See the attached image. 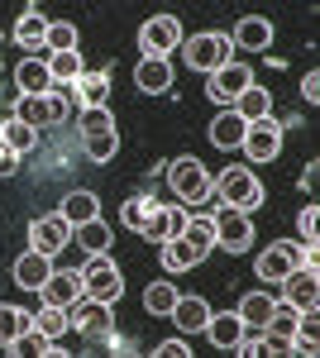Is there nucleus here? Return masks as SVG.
<instances>
[{
  "label": "nucleus",
  "mask_w": 320,
  "mask_h": 358,
  "mask_svg": "<svg viewBox=\"0 0 320 358\" xmlns=\"http://www.w3.org/2000/svg\"><path fill=\"white\" fill-rule=\"evenodd\" d=\"M211 196H220V206H230V210L253 215V210L263 206V182H258L249 167H225L211 182Z\"/></svg>",
  "instance_id": "obj_1"
},
{
  "label": "nucleus",
  "mask_w": 320,
  "mask_h": 358,
  "mask_svg": "<svg viewBox=\"0 0 320 358\" xmlns=\"http://www.w3.org/2000/svg\"><path fill=\"white\" fill-rule=\"evenodd\" d=\"M167 187H172V196L182 201V206H201V201H211V172H206V163L201 158H172L167 163Z\"/></svg>",
  "instance_id": "obj_2"
},
{
  "label": "nucleus",
  "mask_w": 320,
  "mask_h": 358,
  "mask_svg": "<svg viewBox=\"0 0 320 358\" xmlns=\"http://www.w3.org/2000/svg\"><path fill=\"white\" fill-rule=\"evenodd\" d=\"M72 115V91H62L53 86L48 96H20V106H15V120H25L29 129H53Z\"/></svg>",
  "instance_id": "obj_3"
},
{
  "label": "nucleus",
  "mask_w": 320,
  "mask_h": 358,
  "mask_svg": "<svg viewBox=\"0 0 320 358\" xmlns=\"http://www.w3.org/2000/svg\"><path fill=\"white\" fill-rule=\"evenodd\" d=\"M230 34H220V29H206V34H191V38H182V57H187L191 72H220L225 62H230Z\"/></svg>",
  "instance_id": "obj_4"
},
{
  "label": "nucleus",
  "mask_w": 320,
  "mask_h": 358,
  "mask_svg": "<svg viewBox=\"0 0 320 358\" xmlns=\"http://www.w3.org/2000/svg\"><path fill=\"white\" fill-rule=\"evenodd\" d=\"M120 292H125V277H120V268L110 263L106 253H96L86 268H81V296H91V301H120Z\"/></svg>",
  "instance_id": "obj_5"
},
{
  "label": "nucleus",
  "mask_w": 320,
  "mask_h": 358,
  "mask_svg": "<svg viewBox=\"0 0 320 358\" xmlns=\"http://www.w3.org/2000/svg\"><path fill=\"white\" fill-rule=\"evenodd\" d=\"M249 86H253V67H244V62H235V57H230L220 72H211V77H206V96H211L215 106H225V110H230V106L239 101Z\"/></svg>",
  "instance_id": "obj_6"
},
{
  "label": "nucleus",
  "mask_w": 320,
  "mask_h": 358,
  "mask_svg": "<svg viewBox=\"0 0 320 358\" xmlns=\"http://www.w3.org/2000/svg\"><path fill=\"white\" fill-rule=\"evenodd\" d=\"M239 153L249 158V163H272V158L282 153V124H277L272 115H263V120H253V124L244 129Z\"/></svg>",
  "instance_id": "obj_7"
},
{
  "label": "nucleus",
  "mask_w": 320,
  "mask_h": 358,
  "mask_svg": "<svg viewBox=\"0 0 320 358\" xmlns=\"http://www.w3.org/2000/svg\"><path fill=\"white\" fill-rule=\"evenodd\" d=\"M72 229L77 224L67 220L62 210H53V215H39V220H29V248H39V253H62V248L72 244Z\"/></svg>",
  "instance_id": "obj_8"
},
{
  "label": "nucleus",
  "mask_w": 320,
  "mask_h": 358,
  "mask_svg": "<svg viewBox=\"0 0 320 358\" xmlns=\"http://www.w3.org/2000/svg\"><path fill=\"white\" fill-rule=\"evenodd\" d=\"M301 253H306V244L277 239V244H267L263 253L253 258V273L263 277V282H282V277L292 273V268H301Z\"/></svg>",
  "instance_id": "obj_9"
},
{
  "label": "nucleus",
  "mask_w": 320,
  "mask_h": 358,
  "mask_svg": "<svg viewBox=\"0 0 320 358\" xmlns=\"http://www.w3.org/2000/svg\"><path fill=\"white\" fill-rule=\"evenodd\" d=\"M139 48H144V57H167L172 48H182V24H177V15H153L148 24L139 29Z\"/></svg>",
  "instance_id": "obj_10"
},
{
  "label": "nucleus",
  "mask_w": 320,
  "mask_h": 358,
  "mask_svg": "<svg viewBox=\"0 0 320 358\" xmlns=\"http://www.w3.org/2000/svg\"><path fill=\"white\" fill-rule=\"evenodd\" d=\"M215 248H230V253L253 248V220H249L244 210L220 206V215H215Z\"/></svg>",
  "instance_id": "obj_11"
},
{
  "label": "nucleus",
  "mask_w": 320,
  "mask_h": 358,
  "mask_svg": "<svg viewBox=\"0 0 320 358\" xmlns=\"http://www.w3.org/2000/svg\"><path fill=\"white\" fill-rule=\"evenodd\" d=\"M187 229V206H158L153 201V210H148V220H144V239L148 244H167V239H177Z\"/></svg>",
  "instance_id": "obj_12"
},
{
  "label": "nucleus",
  "mask_w": 320,
  "mask_h": 358,
  "mask_svg": "<svg viewBox=\"0 0 320 358\" xmlns=\"http://www.w3.org/2000/svg\"><path fill=\"white\" fill-rule=\"evenodd\" d=\"M67 315H72V330H77V334H91V339H106V334L115 330L110 301H91V296H81Z\"/></svg>",
  "instance_id": "obj_13"
},
{
  "label": "nucleus",
  "mask_w": 320,
  "mask_h": 358,
  "mask_svg": "<svg viewBox=\"0 0 320 358\" xmlns=\"http://www.w3.org/2000/svg\"><path fill=\"white\" fill-rule=\"evenodd\" d=\"M282 301H292L296 310H320V277L316 268H292L282 277Z\"/></svg>",
  "instance_id": "obj_14"
},
{
  "label": "nucleus",
  "mask_w": 320,
  "mask_h": 358,
  "mask_svg": "<svg viewBox=\"0 0 320 358\" xmlns=\"http://www.w3.org/2000/svg\"><path fill=\"white\" fill-rule=\"evenodd\" d=\"M272 20H263V15H244L239 24L230 29V43L235 48H244V53H267L272 48Z\"/></svg>",
  "instance_id": "obj_15"
},
{
  "label": "nucleus",
  "mask_w": 320,
  "mask_h": 358,
  "mask_svg": "<svg viewBox=\"0 0 320 358\" xmlns=\"http://www.w3.org/2000/svg\"><path fill=\"white\" fill-rule=\"evenodd\" d=\"M48 273H53V258H48V253H39V248H29V253H20V258H15V287H20V292H39V287H43V282H48Z\"/></svg>",
  "instance_id": "obj_16"
},
{
  "label": "nucleus",
  "mask_w": 320,
  "mask_h": 358,
  "mask_svg": "<svg viewBox=\"0 0 320 358\" xmlns=\"http://www.w3.org/2000/svg\"><path fill=\"white\" fill-rule=\"evenodd\" d=\"M167 320L177 325V334H201L206 320H211V306H206V296H177V306L167 310Z\"/></svg>",
  "instance_id": "obj_17"
},
{
  "label": "nucleus",
  "mask_w": 320,
  "mask_h": 358,
  "mask_svg": "<svg viewBox=\"0 0 320 358\" xmlns=\"http://www.w3.org/2000/svg\"><path fill=\"white\" fill-rule=\"evenodd\" d=\"M39 296H43V306L72 310V306L81 301V273H48V282L39 287Z\"/></svg>",
  "instance_id": "obj_18"
},
{
  "label": "nucleus",
  "mask_w": 320,
  "mask_h": 358,
  "mask_svg": "<svg viewBox=\"0 0 320 358\" xmlns=\"http://www.w3.org/2000/svg\"><path fill=\"white\" fill-rule=\"evenodd\" d=\"M134 86L148 91V96L172 91V62H167V57H139V67H134Z\"/></svg>",
  "instance_id": "obj_19"
},
{
  "label": "nucleus",
  "mask_w": 320,
  "mask_h": 358,
  "mask_svg": "<svg viewBox=\"0 0 320 358\" xmlns=\"http://www.w3.org/2000/svg\"><path fill=\"white\" fill-rule=\"evenodd\" d=\"M15 86H20V96H48V91H53L48 62H43V57H25V62L15 67Z\"/></svg>",
  "instance_id": "obj_20"
},
{
  "label": "nucleus",
  "mask_w": 320,
  "mask_h": 358,
  "mask_svg": "<svg viewBox=\"0 0 320 358\" xmlns=\"http://www.w3.org/2000/svg\"><path fill=\"white\" fill-rule=\"evenodd\" d=\"M43 38H48V20L39 15V5H25V15H20V24H15V43L29 48V57L43 53Z\"/></svg>",
  "instance_id": "obj_21"
},
{
  "label": "nucleus",
  "mask_w": 320,
  "mask_h": 358,
  "mask_svg": "<svg viewBox=\"0 0 320 358\" xmlns=\"http://www.w3.org/2000/svg\"><path fill=\"white\" fill-rule=\"evenodd\" d=\"M72 101H77L81 110H86V106H110V77L86 67V72L77 77V86H72Z\"/></svg>",
  "instance_id": "obj_22"
},
{
  "label": "nucleus",
  "mask_w": 320,
  "mask_h": 358,
  "mask_svg": "<svg viewBox=\"0 0 320 358\" xmlns=\"http://www.w3.org/2000/svg\"><path fill=\"white\" fill-rule=\"evenodd\" d=\"M244 129H249V124H244L235 110H220V115L211 120V143L230 153V148H239V143H244Z\"/></svg>",
  "instance_id": "obj_23"
},
{
  "label": "nucleus",
  "mask_w": 320,
  "mask_h": 358,
  "mask_svg": "<svg viewBox=\"0 0 320 358\" xmlns=\"http://www.w3.org/2000/svg\"><path fill=\"white\" fill-rule=\"evenodd\" d=\"M201 334H211L215 349H235V339L244 334V320L235 315V310H225V315H215V310H211V320H206V330H201Z\"/></svg>",
  "instance_id": "obj_24"
},
{
  "label": "nucleus",
  "mask_w": 320,
  "mask_h": 358,
  "mask_svg": "<svg viewBox=\"0 0 320 358\" xmlns=\"http://www.w3.org/2000/svg\"><path fill=\"white\" fill-rule=\"evenodd\" d=\"M158 248H162V268H167V273H187V268H196V263L206 258V253H201V248H191L182 234H177V239H167V244H158Z\"/></svg>",
  "instance_id": "obj_25"
},
{
  "label": "nucleus",
  "mask_w": 320,
  "mask_h": 358,
  "mask_svg": "<svg viewBox=\"0 0 320 358\" xmlns=\"http://www.w3.org/2000/svg\"><path fill=\"white\" fill-rule=\"evenodd\" d=\"M230 110L239 115L244 124H253V120H263V115H272V96H267V86H249V91H244L239 101H235V106H230Z\"/></svg>",
  "instance_id": "obj_26"
},
{
  "label": "nucleus",
  "mask_w": 320,
  "mask_h": 358,
  "mask_svg": "<svg viewBox=\"0 0 320 358\" xmlns=\"http://www.w3.org/2000/svg\"><path fill=\"white\" fill-rule=\"evenodd\" d=\"M244 320V330H263L267 315H272V296L267 292H249V296H239V310H235Z\"/></svg>",
  "instance_id": "obj_27"
},
{
  "label": "nucleus",
  "mask_w": 320,
  "mask_h": 358,
  "mask_svg": "<svg viewBox=\"0 0 320 358\" xmlns=\"http://www.w3.org/2000/svg\"><path fill=\"white\" fill-rule=\"evenodd\" d=\"M0 143L10 148V153H29V148H39V129H29L25 120H0Z\"/></svg>",
  "instance_id": "obj_28"
},
{
  "label": "nucleus",
  "mask_w": 320,
  "mask_h": 358,
  "mask_svg": "<svg viewBox=\"0 0 320 358\" xmlns=\"http://www.w3.org/2000/svg\"><path fill=\"white\" fill-rule=\"evenodd\" d=\"M57 210H62V215H67L72 224L101 220V201H96L91 192H67V196H62V206H57Z\"/></svg>",
  "instance_id": "obj_29"
},
{
  "label": "nucleus",
  "mask_w": 320,
  "mask_h": 358,
  "mask_svg": "<svg viewBox=\"0 0 320 358\" xmlns=\"http://www.w3.org/2000/svg\"><path fill=\"white\" fill-rule=\"evenodd\" d=\"M34 334H43V339H62V334H72V315H67L62 306H39V315H34Z\"/></svg>",
  "instance_id": "obj_30"
},
{
  "label": "nucleus",
  "mask_w": 320,
  "mask_h": 358,
  "mask_svg": "<svg viewBox=\"0 0 320 358\" xmlns=\"http://www.w3.org/2000/svg\"><path fill=\"white\" fill-rule=\"evenodd\" d=\"M43 62H48V72H53V86H67V91H72V86H77V77L86 72L81 53H48Z\"/></svg>",
  "instance_id": "obj_31"
},
{
  "label": "nucleus",
  "mask_w": 320,
  "mask_h": 358,
  "mask_svg": "<svg viewBox=\"0 0 320 358\" xmlns=\"http://www.w3.org/2000/svg\"><path fill=\"white\" fill-rule=\"evenodd\" d=\"M25 330H34V315L20 306H0V349H10Z\"/></svg>",
  "instance_id": "obj_32"
},
{
  "label": "nucleus",
  "mask_w": 320,
  "mask_h": 358,
  "mask_svg": "<svg viewBox=\"0 0 320 358\" xmlns=\"http://www.w3.org/2000/svg\"><path fill=\"white\" fill-rule=\"evenodd\" d=\"M72 239H77L91 258H96V253H110V224L106 220H86V224H77V229H72Z\"/></svg>",
  "instance_id": "obj_33"
},
{
  "label": "nucleus",
  "mask_w": 320,
  "mask_h": 358,
  "mask_svg": "<svg viewBox=\"0 0 320 358\" xmlns=\"http://www.w3.org/2000/svg\"><path fill=\"white\" fill-rule=\"evenodd\" d=\"M48 53H77V24H67V20H48L43 57H48Z\"/></svg>",
  "instance_id": "obj_34"
},
{
  "label": "nucleus",
  "mask_w": 320,
  "mask_h": 358,
  "mask_svg": "<svg viewBox=\"0 0 320 358\" xmlns=\"http://www.w3.org/2000/svg\"><path fill=\"white\" fill-rule=\"evenodd\" d=\"M177 296H182V292H177L172 282H148V287H144V310H148V315H167V310L177 306Z\"/></svg>",
  "instance_id": "obj_35"
},
{
  "label": "nucleus",
  "mask_w": 320,
  "mask_h": 358,
  "mask_svg": "<svg viewBox=\"0 0 320 358\" xmlns=\"http://www.w3.org/2000/svg\"><path fill=\"white\" fill-rule=\"evenodd\" d=\"M182 239H187L191 248H201V253H211L215 248V215H187Z\"/></svg>",
  "instance_id": "obj_36"
},
{
  "label": "nucleus",
  "mask_w": 320,
  "mask_h": 358,
  "mask_svg": "<svg viewBox=\"0 0 320 358\" xmlns=\"http://www.w3.org/2000/svg\"><path fill=\"white\" fill-rule=\"evenodd\" d=\"M77 129H81V138L115 129V115H110V106H86V110H77Z\"/></svg>",
  "instance_id": "obj_37"
},
{
  "label": "nucleus",
  "mask_w": 320,
  "mask_h": 358,
  "mask_svg": "<svg viewBox=\"0 0 320 358\" xmlns=\"http://www.w3.org/2000/svg\"><path fill=\"white\" fill-rule=\"evenodd\" d=\"M296 325H301V310H296L292 301H272V315H267V325H263V330H272V334H287V339H292V334H296Z\"/></svg>",
  "instance_id": "obj_38"
},
{
  "label": "nucleus",
  "mask_w": 320,
  "mask_h": 358,
  "mask_svg": "<svg viewBox=\"0 0 320 358\" xmlns=\"http://www.w3.org/2000/svg\"><path fill=\"white\" fill-rule=\"evenodd\" d=\"M115 153H120V134H115V129L86 138V158H91V163H115Z\"/></svg>",
  "instance_id": "obj_39"
},
{
  "label": "nucleus",
  "mask_w": 320,
  "mask_h": 358,
  "mask_svg": "<svg viewBox=\"0 0 320 358\" xmlns=\"http://www.w3.org/2000/svg\"><path fill=\"white\" fill-rule=\"evenodd\" d=\"M148 210H153V196H148V192H139V196H130V201L120 206V220L130 224V229H144Z\"/></svg>",
  "instance_id": "obj_40"
},
{
  "label": "nucleus",
  "mask_w": 320,
  "mask_h": 358,
  "mask_svg": "<svg viewBox=\"0 0 320 358\" xmlns=\"http://www.w3.org/2000/svg\"><path fill=\"white\" fill-rule=\"evenodd\" d=\"M43 344H48L43 334L25 330V334H20V339H15V344H10V354H15V358H39V354H43Z\"/></svg>",
  "instance_id": "obj_41"
},
{
  "label": "nucleus",
  "mask_w": 320,
  "mask_h": 358,
  "mask_svg": "<svg viewBox=\"0 0 320 358\" xmlns=\"http://www.w3.org/2000/svg\"><path fill=\"white\" fill-rule=\"evenodd\" d=\"M316 224H320V210H316V206H306V210L296 215V229H301V239H306V244H316Z\"/></svg>",
  "instance_id": "obj_42"
},
{
  "label": "nucleus",
  "mask_w": 320,
  "mask_h": 358,
  "mask_svg": "<svg viewBox=\"0 0 320 358\" xmlns=\"http://www.w3.org/2000/svg\"><path fill=\"white\" fill-rule=\"evenodd\" d=\"M301 101H306V106H320V72L316 67H311L306 82H301Z\"/></svg>",
  "instance_id": "obj_43"
},
{
  "label": "nucleus",
  "mask_w": 320,
  "mask_h": 358,
  "mask_svg": "<svg viewBox=\"0 0 320 358\" xmlns=\"http://www.w3.org/2000/svg\"><path fill=\"white\" fill-rule=\"evenodd\" d=\"M153 354H158V358H187L191 349H187V339H162Z\"/></svg>",
  "instance_id": "obj_44"
},
{
  "label": "nucleus",
  "mask_w": 320,
  "mask_h": 358,
  "mask_svg": "<svg viewBox=\"0 0 320 358\" xmlns=\"http://www.w3.org/2000/svg\"><path fill=\"white\" fill-rule=\"evenodd\" d=\"M20 172V153H10L5 143H0V177H15Z\"/></svg>",
  "instance_id": "obj_45"
},
{
  "label": "nucleus",
  "mask_w": 320,
  "mask_h": 358,
  "mask_svg": "<svg viewBox=\"0 0 320 358\" xmlns=\"http://www.w3.org/2000/svg\"><path fill=\"white\" fill-rule=\"evenodd\" d=\"M106 349L110 354H139V344H134V339H115V330L106 334Z\"/></svg>",
  "instance_id": "obj_46"
},
{
  "label": "nucleus",
  "mask_w": 320,
  "mask_h": 358,
  "mask_svg": "<svg viewBox=\"0 0 320 358\" xmlns=\"http://www.w3.org/2000/svg\"><path fill=\"white\" fill-rule=\"evenodd\" d=\"M316 177H320V163H306V172H301V182H296V187H306V192H311V187H316Z\"/></svg>",
  "instance_id": "obj_47"
}]
</instances>
